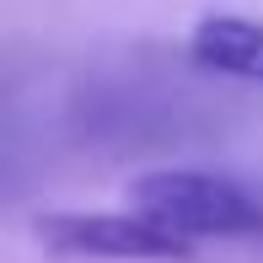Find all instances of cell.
<instances>
[{"label": "cell", "mask_w": 263, "mask_h": 263, "mask_svg": "<svg viewBox=\"0 0 263 263\" xmlns=\"http://www.w3.org/2000/svg\"><path fill=\"white\" fill-rule=\"evenodd\" d=\"M188 54L210 76L263 86V22H253V16H231V11L199 16L194 32H188Z\"/></svg>", "instance_id": "obj_3"}, {"label": "cell", "mask_w": 263, "mask_h": 263, "mask_svg": "<svg viewBox=\"0 0 263 263\" xmlns=\"http://www.w3.org/2000/svg\"><path fill=\"white\" fill-rule=\"evenodd\" d=\"M38 242L59 258H107V263H188L194 247L161 231L135 210H49L38 215Z\"/></svg>", "instance_id": "obj_2"}, {"label": "cell", "mask_w": 263, "mask_h": 263, "mask_svg": "<svg viewBox=\"0 0 263 263\" xmlns=\"http://www.w3.org/2000/svg\"><path fill=\"white\" fill-rule=\"evenodd\" d=\"M124 204L161 231L183 236L188 247L199 242H236V236L263 231V199L242 188L226 172H204V166H156L140 172L124 188Z\"/></svg>", "instance_id": "obj_1"}]
</instances>
